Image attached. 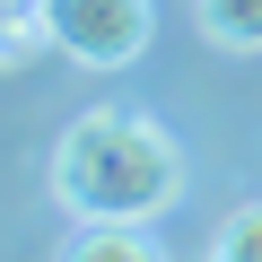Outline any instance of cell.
<instances>
[{
    "mask_svg": "<svg viewBox=\"0 0 262 262\" xmlns=\"http://www.w3.org/2000/svg\"><path fill=\"white\" fill-rule=\"evenodd\" d=\"M53 192L70 219H122L149 227L184 201V149L166 140V122L131 114V105H96L61 131L53 149Z\"/></svg>",
    "mask_w": 262,
    "mask_h": 262,
    "instance_id": "obj_1",
    "label": "cell"
},
{
    "mask_svg": "<svg viewBox=\"0 0 262 262\" xmlns=\"http://www.w3.org/2000/svg\"><path fill=\"white\" fill-rule=\"evenodd\" d=\"M44 35L79 70H122L149 53V0H44Z\"/></svg>",
    "mask_w": 262,
    "mask_h": 262,
    "instance_id": "obj_2",
    "label": "cell"
},
{
    "mask_svg": "<svg viewBox=\"0 0 262 262\" xmlns=\"http://www.w3.org/2000/svg\"><path fill=\"white\" fill-rule=\"evenodd\" d=\"M61 262H166L149 245V227H122V219H79V236L61 245Z\"/></svg>",
    "mask_w": 262,
    "mask_h": 262,
    "instance_id": "obj_3",
    "label": "cell"
},
{
    "mask_svg": "<svg viewBox=\"0 0 262 262\" xmlns=\"http://www.w3.org/2000/svg\"><path fill=\"white\" fill-rule=\"evenodd\" d=\"M192 18L227 53H262V0H192Z\"/></svg>",
    "mask_w": 262,
    "mask_h": 262,
    "instance_id": "obj_4",
    "label": "cell"
},
{
    "mask_svg": "<svg viewBox=\"0 0 262 262\" xmlns=\"http://www.w3.org/2000/svg\"><path fill=\"white\" fill-rule=\"evenodd\" d=\"M201 262H262V201H245V210H227Z\"/></svg>",
    "mask_w": 262,
    "mask_h": 262,
    "instance_id": "obj_5",
    "label": "cell"
},
{
    "mask_svg": "<svg viewBox=\"0 0 262 262\" xmlns=\"http://www.w3.org/2000/svg\"><path fill=\"white\" fill-rule=\"evenodd\" d=\"M35 44H53V35H44V0H0V70L27 61Z\"/></svg>",
    "mask_w": 262,
    "mask_h": 262,
    "instance_id": "obj_6",
    "label": "cell"
}]
</instances>
